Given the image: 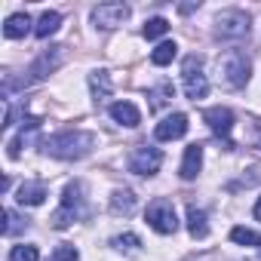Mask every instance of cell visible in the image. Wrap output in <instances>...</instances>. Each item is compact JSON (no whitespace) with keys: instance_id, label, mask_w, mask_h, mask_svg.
Listing matches in <instances>:
<instances>
[{"instance_id":"obj_1","label":"cell","mask_w":261,"mask_h":261,"mask_svg":"<svg viewBox=\"0 0 261 261\" xmlns=\"http://www.w3.org/2000/svg\"><path fill=\"white\" fill-rule=\"evenodd\" d=\"M92 145H95V136L89 133H59L43 142V151L56 160H80L92 151Z\"/></svg>"},{"instance_id":"obj_2","label":"cell","mask_w":261,"mask_h":261,"mask_svg":"<svg viewBox=\"0 0 261 261\" xmlns=\"http://www.w3.org/2000/svg\"><path fill=\"white\" fill-rule=\"evenodd\" d=\"M181 83H185V95L188 98H203L209 92V80L203 74V59L200 56H188L181 65Z\"/></svg>"},{"instance_id":"obj_3","label":"cell","mask_w":261,"mask_h":261,"mask_svg":"<svg viewBox=\"0 0 261 261\" xmlns=\"http://www.w3.org/2000/svg\"><path fill=\"white\" fill-rule=\"evenodd\" d=\"M80 206H83V185L74 181V185H68L65 194H62V209H56V215H53V227L65 230L71 221H77V218H80Z\"/></svg>"},{"instance_id":"obj_4","label":"cell","mask_w":261,"mask_h":261,"mask_svg":"<svg viewBox=\"0 0 261 261\" xmlns=\"http://www.w3.org/2000/svg\"><path fill=\"white\" fill-rule=\"evenodd\" d=\"M145 218H148V224H151L157 233H175V227H178V218H175V206H172L166 197H157V200L148 206Z\"/></svg>"},{"instance_id":"obj_5","label":"cell","mask_w":261,"mask_h":261,"mask_svg":"<svg viewBox=\"0 0 261 261\" xmlns=\"http://www.w3.org/2000/svg\"><path fill=\"white\" fill-rule=\"evenodd\" d=\"M215 31H218V37H224V40L246 37V34H249V16H246L243 10H224V13H218V19H215Z\"/></svg>"},{"instance_id":"obj_6","label":"cell","mask_w":261,"mask_h":261,"mask_svg":"<svg viewBox=\"0 0 261 261\" xmlns=\"http://www.w3.org/2000/svg\"><path fill=\"white\" fill-rule=\"evenodd\" d=\"M218 68H221V77H224V83L227 86H243L246 80H249V59L243 56V53H227L221 62H218Z\"/></svg>"},{"instance_id":"obj_7","label":"cell","mask_w":261,"mask_h":261,"mask_svg":"<svg viewBox=\"0 0 261 261\" xmlns=\"http://www.w3.org/2000/svg\"><path fill=\"white\" fill-rule=\"evenodd\" d=\"M163 163V154L160 148H151V145H142L133 151V157H129V172H136V175H154Z\"/></svg>"},{"instance_id":"obj_8","label":"cell","mask_w":261,"mask_h":261,"mask_svg":"<svg viewBox=\"0 0 261 261\" xmlns=\"http://www.w3.org/2000/svg\"><path fill=\"white\" fill-rule=\"evenodd\" d=\"M129 19V7L126 4H98L92 10V25L101 28V31H111L117 25H123Z\"/></svg>"},{"instance_id":"obj_9","label":"cell","mask_w":261,"mask_h":261,"mask_svg":"<svg viewBox=\"0 0 261 261\" xmlns=\"http://www.w3.org/2000/svg\"><path fill=\"white\" fill-rule=\"evenodd\" d=\"M62 56H65V46H53V49H46V53H43V56H40L31 68H28V74H31V80H28V83L49 77V71H56V68H59Z\"/></svg>"},{"instance_id":"obj_10","label":"cell","mask_w":261,"mask_h":261,"mask_svg":"<svg viewBox=\"0 0 261 261\" xmlns=\"http://www.w3.org/2000/svg\"><path fill=\"white\" fill-rule=\"evenodd\" d=\"M185 133H188V117H185V114H169V117H163V123H157V129H154V136H157L160 142L181 139Z\"/></svg>"},{"instance_id":"obj_11","label":"cell","mask_w":261,"mask_h":261,"mask_svg":"<svg viewBox=\"0 0 261 261\" xmlns=\"http://www.w3.org/2000/svg\"><path fill=\"white\" fill-rule=\"evenodd\" d=\"M206 123H209V129L215 136L227 139L230 129H233V114H230V108H209L206 111Z\"/></svg>"},{"instance_id":"obj_12","label":"cell","mask_w":261,"mask_h":261,"mask_svg":"<svg viewBox=\"0 0 261 261\" xmlns=\"http://www.w3.org/2000/svg\"><path fill=\"white\" fill-rule=\"evenodd\" d=\"M200 166H203V145H188L185 148V160H181V178L185 181H191V178H197V172H200Z\"/></svg>"},{"instance_id":"obj_13","label":"cell","mask_w":261,"mask_h":261,"mask_svg":"<svg viewBox=\"0 0 261 261\" xmlns=\"http://www.w3.org/2000/svg\"><path fill=\"white\" fill-rule=\"evenodd\" d=\"M46 197H49V191H46L43 181H25V185L19 188V194H16V200H19L22 206H40Z\"/></svg>"},{"instance_id":"obj_14","label":"cell","mask_w":261,"mask_h":261,"mask_svg":"<svg viewBox=\"0 0 261 261\" xmlns=\"http://www.w3.org/2000/svg\"><path fill=\"white\" fill-rule=\"evenodd\" d=\"M111 117L120 123V126H139L142 123V114L133 101H114L111 105Z\"/></svg>"},{"instance_id":"obj_15","label":"cell","mask_w":261,"mask_h":261,"mask_svg":"<svg viewBox=\"0 0 261 261\" xmlns=\"http://www.w3.org/2000/svg\"><path fill=\"white\" fill-rule=\"evenodd\" d=\"M28 31H31V16H28V13H16V16H10L7 25H4V37H7V40H19V37H25Z\"/></svg>"},{"instance_id":"obj_16","label":"cell","mask_w":261,"mask_h":261,"mask_svg":"<svg viewBox=\"0 0 261 261\" xmlns=\"http://www.w3.org/2000/svg\"><path fill=\"white\" fill-rule=\"evenodd\" d=\"M59 25H62V16H59L56 10H46V13L37 19V25H34V34H37L40 40H46L49 34H56V31H59Z\"/></svg>"},{"instance_id":"obj_17","label":"cell","mask_w":261,"mask_h":261,"mask_svg":"<svg viewBox=\"0 0 261 261\" xmlns=\"http://www.w3.org/2000/svg\"><path fill=\"white\" fill-rule=\"evenodd\" d=\"M136 209V194L133 191H114L111 197V212L114 215H129Z\"/></svg>"},{"instance_id":"obj_18","label":"cell","mask_w":261,"mask_h":261,"mask_svg":"<svg viewBox=\"0 0 261 261\" xmlns=\"http://www.w3.org/2000/svg\"><path fill=\"white\" fill-rule=\"evenodd\" d=\"M188 230H191V237H197V240H203V237L209 233V224H206V212H203V209H197V206L188 209Z\"/></svg>"},{"instance_id":"obj_19","label":"cell","mask_w":261,"mask_h":261,"mask_svg":"<svg viewBox=\"0 0 261 261\" xmlns=\"http://www.w3.org/2000/svg\"><path fill=\"white\" fill-rule=\"evenodd\" d=\"M178 56V46H175V40H163L154 53H151V62L157 65V68H163V65H169L172 59Z\"/></svg>"},{"instance_id":"obj_20","label":"cell","mask_w":261,"mask_h":261,"mask_svg":"<svg viewBox=\"0 0 261 261\" xmlns=\"http://www.w3.org/2000/svg\"><path fill=\"white\" fill-rule=\"evenodd\" d=\"M89 86H92V95H95V101H105V98L111 95V77H108L105 71H95V74H89Z\"/></svg>"},{"instance_id":"obj_21","label":"cell","mask_w":261,"mask_h":261,"mask_svg":"<svg viewBox=\"0 0 261 261\" xmlns=\"http://www.w3.org/2000/svg\"><path fill=\"white\" fill-rule=\"evenodd\" d=\"M230 240L237 246H261V233L252 230V227H233L230 230Z\"/></svg>"},{"instance_id":"obj_22","label":"cell","mask_w":261,"mask_h":261,"mask_svg":"<svg viewBox=\"0 0 261 261\" xmlns=\"http://www.w3.org/2000/svg\"><path fill=\"white\" fill-rule=\"evenodd\" d=\"M111 246H114L117 252H136V249L142 246V240H139V233H120V237L111 240Z\"/></svg>"},{"instance_id":"obj_23","label":"cell","mask_w":261,"mask_h":261,"mask_svg":"<svg viewBox=\"0 0 261 261\" xmlns=\"http://www.w3.org/2000/svg\"><path fill=\"white\" fill-rule=\"evenodd\" d=\"M166 31H169V22H166V19H160V16L145 22V37H148V40H157V37H163Z\"/></svg>"},{"instance_id":"obj_24","label":"cell","mask_w":261,"mask_h":261,"mask_svg":"<svg viewBox=\"0 0 261 261\" xmlns=\"http://www.w3.org/2000/svg\"><path fill=\"white\" fill-rule=\"evenodd\" d=\"M28 221H22L13 209H4V237H13V233H19L22 227H25Z\"/></svg>"},{"instance_id":"obj_25","label":"cell","mask_w":261,"mask_h":261,"mask_svg":"<svg viewBox=\"0 0 261 261\" xmlns=\"http://www.w3.org/2000/svg\"><path fill=\"white\" fill-rule=\"evenodd\" d=\"M10 261H40V252L37 246H13Z\"/></svg>"},{"instance_id":"obj_26","label":"cell","mask_w":261,"mask_h":261,"mask_svg":"<svg viewBox=\"0 0 261 261\" xmlns=\"http://www.w3.org/2000/svg\"><path fill=\"white\" fill-rule=\"evenodd\" d=\"M77 258H80V252L74 246H56L49 255V261H77Z\"/></svg>"},{"instance_id":"obj_27","label":"cell","mask_w":261,"mask_h":261,"mask_svg":"<svg viewBox=\"0 0 261 261\" xmlns=\"http://www.w3.org/2000/svg\"><path fill=\"white\" fill-rule=\"evenodd\" d=\"M172 92H175V89H172V83H163L157 92H151V98H154V101H151V108H154V111H157V108H163V105H166V95H172Z\"/></svg>"},{"instance_id":"obj_28","label":"cell","mask_w":261,"mask_h":261,"mask_svg":"<svg viewBox=\"0 0 261 261\" xmlns=\"http://www.w3.org/2000/svg\"><path fill=\"white\" fill-rule=\"evenodd\" d=\"M255 218L261 221V197H258V203H255Z\"/></svg>"}]
</instances>
